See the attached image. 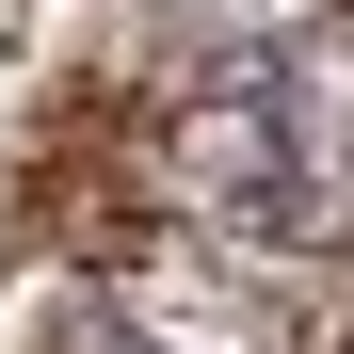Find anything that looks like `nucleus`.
Returning a JSON list of instances; mask_svg holds the SVG:
<instances>
[{
    "instance_id": "f257e3e1",
    "label": "nucleus",
    "mask_w": 354,
    "mask_h": 354,
    "mask_svg": "<svg viewBox=\"0 0 354 354\" xmlns=\"http://www.w3.org/2000/svg\"><path fill=\"white\" fill-rule=\"evenodd\" d=\"M177 194L242 242H290V258L354 242V0L225 48L177 97Z\"/></svg>"
}]
</instances>
